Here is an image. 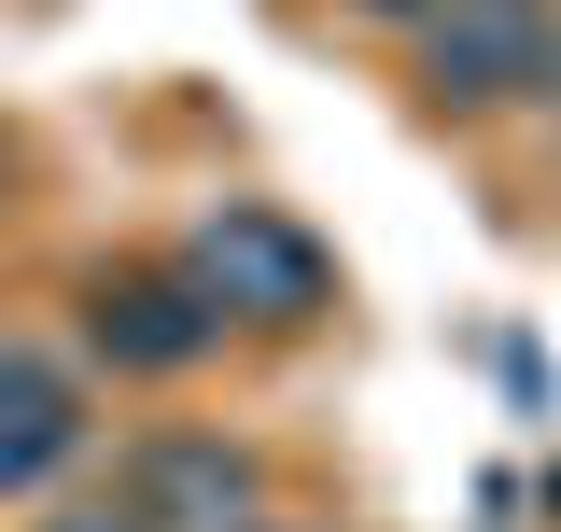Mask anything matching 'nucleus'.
Masks as SVG:
<instances>
[{"mask_svg":"<svg viewBox=\"0 0 561 532\" xmlns=\"http://www.w3.org/2000/svg\"><path fill=\"white\" fill-rule=\"evenodd\" d=\"M0 197H14V127H0Z\"/></svg>","mask_w":561,"mask_h":532,"instance_id":"6e6552de","label":"nucleus"},{"mask_svg":"<svg viewBox=\"0 0 561 532\" xmlns=\"http://www.w3.org/2000/svg\"><path fill=\"white\" fill-rule=\"evenodd\" d=\"M127 519L140 532H239L253 519V463L225 435H154L127 463Z\"/></svg>","mask_w":561,"mask_h":532,"instance_id":"20e7f679","label":"nucleus"},{"mask_svg":"<svg viewBox=\"0 0 561 532\" xmlns=\"http://www.w3.org/2000/svg\"><path fill=\"white\" fill-rule=\"evenodd\" d=\"M84 336H99V365H127V379H183L210 336H225V309H210L183 266H140V280H99V294H84Z\"/></svg>","mask_w":561,"mask_h":532,"instance_id":"7ed1b4c3","label":"nucleus"},{"mask_svg":"<svg viewBox=\"0 0 561 532\" xmlns=\"http://www.w3.org/2000/svg\"><path fill=\"white\" fill-rule=\"evenodd\" d=\"M70 449H84V393L43 350H0V490H43Z\"/></svg>","mask_w":561,"mask_h":532,"instance_id":"39448f33","label":"nucleus"},{"mask_svg":"<svg viewBox=\"0 0 561 532\" xmlns=\"http://www.w3.org/2000/svg\"><path fill=\"white\" fill-rule=\"evenodd\" d=\"M43 532H140L127 505H70V519H43Z\"/></svg>","mask_w":561,"mask_h":532,"instance_id":"423d86ee","label":"nucleus"},{"mask_svg":"<svg viewBox=\"0 0 561 532\" xmlns=\"http://www.w3.org/2000/svg\"><path fill=\"white\" fill-rule=\"evenodd\" d=\"M239 532H280V519H239Z\"/></svg>","mask_w":561,"mask_h":532,"instance_id":"1a4fd4ad","label":"nucleus"},{"mask_svg":"<svg viewBox=\"0 0 561 532\" xmlns=\"http://www.w3.org/2000/svg\"><path fill=\"white\" fill-rule=\"evenodd\" d=\"M183 280H197V294L225 309V323H309L337 266H323V239H309V224H280V210L225 197V210L197 224V253H183Z\"/></svg>","mask_w":561,"mask_h":532,"instance_id":"f03ea898","label":"nucleus"},{"mask_svg":"<svg viewBox=\"0 0 561 532\" xmlns=\"http://www.w3.org/2000/svg\"><path fill=\"white\" fill-rule=\"evenodd\" d=\"M365 14H408V28H421V14H435V0H365Z\"/></svg>","mask_w":561,"mask_h":532,"instance_id":"0eeeda50","label":"nucleus"},{"mask_svg":"<svg viewBox=\"0 0 561 532\" xmlns=\"http://www.w3.org/2000/svg\"><path fill=\"white\" fill-rule=\"evenodd\" d=\"M421 84H435L449 113L561 99V14L548 0H435V14H421Z\"/></svg>","mask_w":561,"mask_h":532,"instance_id":"f257e3e1","label":"nucleus"}]
</instances>
